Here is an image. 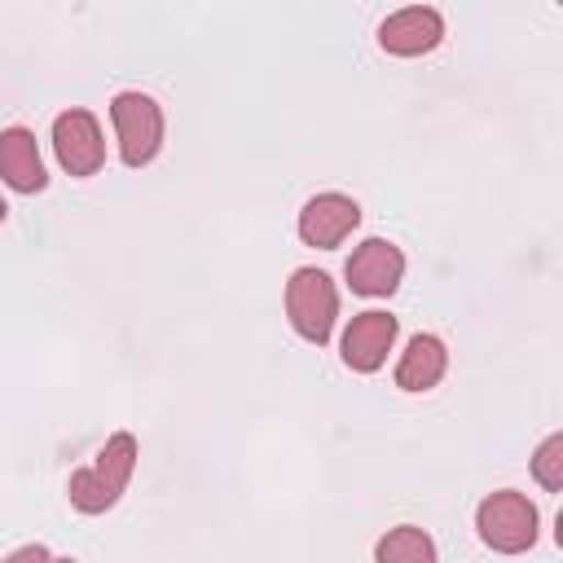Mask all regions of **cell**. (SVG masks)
Listing matches in <instances>:
<instances>
[{
  "label": "cell",
  "mask_w": 563,
  "mask_h": 563,
  "mask_svg": "<svg viewBox=\"0 0 563 563\" xmlns=\"http://www.w3.org/2000/svg\"><path fill=\"white\" fill-rule=\"evenodd\" d=\"M132 466H136V440L128 431H119V435L106 440V449L97 453L92 466H84V471L70 475L66 493H70V501L84 515H97V510H106V506L119 501V493L132 479Z\"/></svg>",
  "instance_id": "1"
},
{
  "label": "cell",
  "mask_w": 563,
  "mask_h": 563,
  "mask_svg": "<svg viewBox=\"0 0 563 563\" xmlns=\"http://www.w3.org/2000/svg\"><path fill=\"white\" fill-rule=\"evenodd\" d=\"M475 528H479L484 545H493L501 554H523L537 541V506L515 488L488 493L475 510Z\"/></svg>",
  "instance_id": "2"
},
{
  "label": "cell",
  "mask_w": 563,
  "mask_h": 563,
  "mask_svg": "<svg viewBox=\"0 0 563 563\" xmlns=\"http://www.w3.org/2000/svg\"><path fill=\"white\" fill-rule=\"evenodd\" d=\"M286 317L308 343H325L339 317V290L321 268H295L286 282Z\"/></svg>",
  "instance_id": "3"
},
{
  "label": "cell",
  "mask_w": 563,
  "mask_h": 563,
  "mask_svg": "<svg viewBox=\"0 0 563 563\" xmlns=\"http://www.w3.org/2000/svg\"><path fill=\"white\" fill-rule=\"evenodd\" d=\"M110 119L119 132V154L128 167H145L163 145V110L145 92H119L110 101Z\"/></svg>",
  "instance_id": "4"
},
{
  "label": "cell",
  "mask_w": 563,
  "mask_h": 563,
  "mask_svg": "<svg viewBox=\"0 0 563 563\" xmlns=\"http://www.w3.org/2000/svg\"><path fill=\"white\" fill-rule=\"evenodd\" d=\"M53 150H57V163L70 176H92L106 163V141H101V128H97V119L88 110L57 114V123H53Z\"/></svg>",
  "instance_id": "5"
},
{
  "label": "cell",
  "mask_w": 563,
  "mask_h": 563,
  "mask_svg": "<svg viewBox=\"0 0 563 563\" xmlns=\"http://www.w3.org/2000/svg\"><path fill=\"white\" fill-rule=\"evenodd\" d=\"M400 273H405V255L396 242H383V238H365L352 255H347V286L356 295H391L400 286Z\"/></svg>",
  "instance_id": "6"
},
{
  "label": "cell",
  "mask_w": 563,
  "mask_h": 563,
  "mask_svg": "<svg viewBox=\"0 0 563 563\" xmlns=\"http://www.w3.org/2000/svg\"><path fill=\"white\" fill-rule=\"evenodd\" d=\"M396 330H400L396 317H391V312H378V308L352 317L347 330H343V365L356 369V374L378 369V365L387 361L391 343H396Z\"/></svg>",
  "instance_id": "7"
},
{
  "label": "cell",
  "mask_w": 563,
  "mask_h": 563,
  "mask_svg": "<svg viewBox=\"0 0 563 563\" xmlns=\"http://www.w3.org/2000/svg\"><path fill=\"white\" fill-rule=\"evenodd\" d=\"M356 224H361V207L347 194H317L299 211V238L308 246H321V251L339 246Z\"/></svg>",
  "instance_id": "8"
},
{
  "label": "cell",
  "mask_w": 563,
  "mask_h": 563,
  "mask_svg": "<svg viewBox=\"0 0 563 563\" xmlns=\"http://www.w3.org/2000/svg\"><path fill=\"white\" fill-rule=\"evenodd\" d=\"M444 40V18L427 4H409L391 18H383L378 26V44L396 57H418V53H431L435 44Z\"/></svg>",
  "instance_id": "9"
},
{
  "label": "cell",
  "mask_w": 563,
  "mask_h": 563,
  "mask_svg": "<svg viewBox=\"0 0 563 563\" xmlns=\"http://www.w3.org/2000/svg\"><path fill=\"white\" fill-rule=\"evenodd\" d=\"M0 180L18 194H35L44 189V163L35 150V136L26 128H4L0 132Z\"/></svg>",
  "instance_id": "10"
},
{
  "label": "cell",
  "mask_w": 563,
  "mask_h": 563,
  "mask_svg": "<svg viewBox=\"0 0 563 563\" xmlns=\"http://www.w3.org/2000/svg\"><path fill=\"white\" fill-rule=\"evenodd\" d=\"M444 365H449L444 343L435 334H413L409 347H405V356H400V365H396V387L427 391V387H435L444 378Z\"/></svg>",
  "instance_id": "11"
},
{
  "label": "cell",
  "mask_w": 563,
  "mask_h": 563,
  "mask_svg": "<svg viewBox=\"0 0 563 563\" xmlns=\"http://www.w3.org/2000/svg\"><path fill=\"white\" fill-rule=\"evenodd\" d=\"M374 559L378 563H435V545L422 528H391L387 537H378L374 545Z\"/></svg>",
  "instance_id": "12"
},
{
  "label": "cell",
  "mask_w": 563,
  "mask_h": 563,
  "mask_svg": "<svg viewBox=\"0 0 563 563\" xmlns=\"http://www.w3.org/2000/svg\"><path fill=\"white\" fill-rule=\"evenodd\" d=\"M532 475H537L541 488H550V493L563 488V435H550V440L537 449V457H532Z\"/></svg>",
  "instance_id": "13"
},
{
  "label": "cell",
  "mask_w": 563,
  "mask_h": 563,
  "mask_svg": "<svg viewBox=\"0 0 563 563\" xmlns=\"http://www.w3.org/2000/svg\"><path fill=\"white\" fill-rule=\"evenodd\" d=\"M4 563H53V559H48L44 545H22V550H13Z\"/></svg>",
  "instance_id": "14"
},
{
  "label": "cell",
  "mask_w": 563,
  "mask_h": 563,
  "mask_svg": "<svg viewBox=\"0 0 563 563\" xmlns=\"http://www.w3.org/2000/svg\"><path fill=\"white\" fill-rule=\"evenodd\" d=\"M4 211H9V207H4V198H0V220H4Z\"/></svg>",
  "instance_id": "15"
},
{
  "label": "cell",
  "mask_w": 563,
  "mask_h": 563,
  "mask_svg": "<svg viewBox=\"0 0 563 563\" xmlns=\"http://www.w3.org/2000/svg\"><path fill=\"white\" fill-rule=\"evenodd\" d=\"M53 563H75V559H53Z\"/></svg>",
  "instance_id": "16"
}]
</instances>
